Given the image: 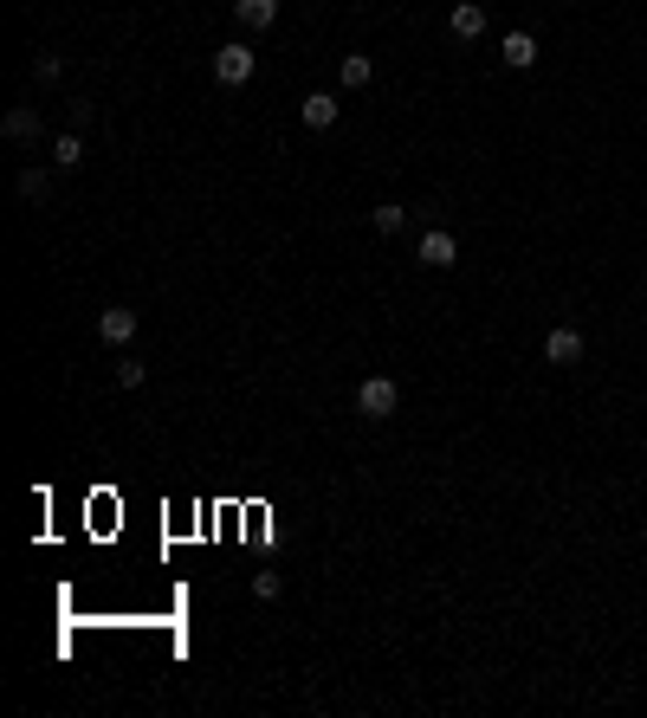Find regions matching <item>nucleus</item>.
I'll use <instances>...</instances> for the list:
<instances>
[{"label":"nucleus","instance_id":"nucleus-9","mask_svg":"<svg viewBox=\"0 0 647 718\" xmlns=\"http://www.w3.org/2000/svg\"><path fill=\"white\" fill-rule=\"evenodd\" d=\"M505 65H512V72H531V65H538V39L531 33H505Z\"/></svg>","mask_w":647,"mask_h":718},{"label":"nucleus","instance_id":"nucleus-17","mask_svg":"<svg viewBox=\"0 0 647 718\" xmlns=\"http://www.w3.org/2000/svg\"><path fill=\"white\" fill-rule=\"evenodd\" d=\"M253 596H259V602L279 596V570H259V576H253Z\"/></svg>","mask_w":647,"mask_h":718},{"label":"nucleus","instance_id":"nucleus-2","mask_svg":"<svg viewBox=\"0 0 647 718\" xmlns=\"http://www.w3.org/2000/svg\"><path fill=\"white\" fill-rule=\"evenodd\" d=\"M253 72H259V59H253V46H246V39H233V46H220V52H214V78H220L227 91H240Z\"/></svg>","mask_w":647,"mask_h":718},{"label":"nucleus","instance_id":"nucleus-11","mask_svg":"<svg viewBox=\"0 0 647 718\" xmlns=\"http://www.w3.org/2000/svg\"><path fill=\"white\" fill-rule=\"evenodd\" d=\"M33 136H39V110H7V143H33Z\"/></svg>","mask_w":647,"mask_h":718},{"label":"nucleus","instance_id":"nucleus-14","mask_svg":"<svg viewBox=\"0 0 647 718\" xmlns=\"http://www.w3.org/2000/svg\"><path fill=\"white\" fill-rule=\"evenodd\" d=\"M46 188H52V175H46V169H20V195H26V201H39Z\"/></svg>","mask_w":647,"mask_h":718},{"label":"nucleus","instance_id":"nucleus-10","mask_svg":"<svg viewBox=\"0 0 647 718\" xmlns=\"http://www.w3.org/2000/svg\"><path fill=\"white\" fill-rule=\"evenodd\" d=\"M479 33H486V7L460 0V7H453V39H479Z\"/></svg>","mask_w":647,"mask_h":718},{"label":"nucleus","instance_id":"nucleus-12","mask_svg":"<svg viewBox=\"0 0 647 718\" xmlns=\"http://www.w3.org/2000/svg\"><path fill=\"white\" fill-rule=\"evenodd\" d=\"M78 162H85V143H78V130H65L52 143V169H78Z\"/></svg>","mask_w":647,"mask_h":718},{"label":"nucleus","instance_id":"nucleus-3","mask_svg":"<svg viewBox=\"0 0 647 718\" xmlns=\"http://www.w3.org/2000/svg\"><path fill=\"white\" fill-rule=\"evenodd\" d=\"M415 259H421L428 272H447L453 259H460V240H453L447 227H428V233H421V246H415Z\"/></svg>","mask_w":647,"mask_h":718},{"label":"nucleus","instance_id":"nucleus-8","mask_svg":"<svg viewBox=\"0 0 647 718\" xmlns=\"http://www.w3.org/2000/svg\"><path fill=\"white\" fill-rule=\"evenodd\" d=\"M233 20H240L246 33H259V26L279 20V0H233Z\"/></svg>","mask_w":647,"mask_h":718},{"label":"nucleus","instance_id":"nucleus-16","mask_svg":"<svg viewBox=\"0 0 647 718\" xmlns=\"http://www.w3.org/2000/svg\"><path fill=\"white\" fill-rule=\"evenodd\" d=\"M59 72H65V65L52 59V52H39V59H33V78H39V85H52V78H59Z\"/></svg>","mask_w":647,"mask_h":718},{"label":"nucleus","instance_id":"nucleus-6","mask_svg":"<svg viewBox=\"0 0 647 718\" xmlns=\"http://www.w3.org/2000/svg\"><path fill=\"white\" fill-rule=\"evenodd\" d=\"M369 78H376V59H369V52H343L337 59V85L343 91H363Z\"/></svg>","mask_w":647,"mask_h":718},{"label":"nucleus","instance_id":"nucleus-13","mask_svg":"<svg viewBox=\"0 0 647 718\" xmlns=\"http://www.w3.org/2000/svg\"><path fill=\"white\" fill-rule=\"evenodd\" d=\"M369 220H376V233H402L408 207H402V201H382V207H376V214H369Z\"/></svg>","mask_w":647,"mask_h":718},{"label":"nucleus","instance_id":"nucleus-7","mask_svg":"<svg viewBox=\"0 0 647 718\" xmlns=\"http://www.w3.org/2000/svg\"><path fill=\"white\" fill-rule=\"evenodd\" d=\"M98 337H104V343H130V337H136V311H130V305L98 311Z\"/></svg>","mask_w":647,"mask_h":718},{"label":"nucleus","instance_id":"nucleus-1","mask_svg":"<svg viewBox=\"0 0 647 718\" xmlns=\"http://www.w3.org/2000/svg\"><path fill=\"white\" fill-rule=\"evenodd\" d=\"M395 408H402V382L395 376H369L363 389H356V414H363V421H389Z\"/></svg>","mask_w":647,"mask_h":718},{"label":"nucleus","instance_id":"nucleus-4","mask_svg":"<svg viewBox=\"0 0 647 718\" xmlns=\"http://www.w3.org/2000/svg\"><path fill=\"white\" fill-rule=\"evenodd\" d=\"M544 363H557V369H570V363H583V330H570V324H557L544 337Z\"/></svg>","mask_w":647,"mask_h":718},{"label":"nucleus","instance_id":"nucleus-5","mask_svg":"<svg viewBox=\"0 0 647 718\" xmlns=\"http://www.w3.org/2000/svg\"><path fill=\"white\" fill-rule=\"evenodd\" d=\"M298 117H305V130H330V123L343 117V98L337 91H311V98L298 104Z\"/></svg>","mask_w":647,"mask_h":718},{"label":"nucleus","instance_id":"nucleus-15","mask_svg":"<svg viewBox=\"0 0 647 718\" xmlns=\"http://www.w3.org/2000/svg\"><path fill=\"white\" fill-rule=\"evenodd\" d=\"M143 382H149L143 363H117V389H143Z\"/></svg>","mask_w":647,"mask_h":718}]
</instances>
